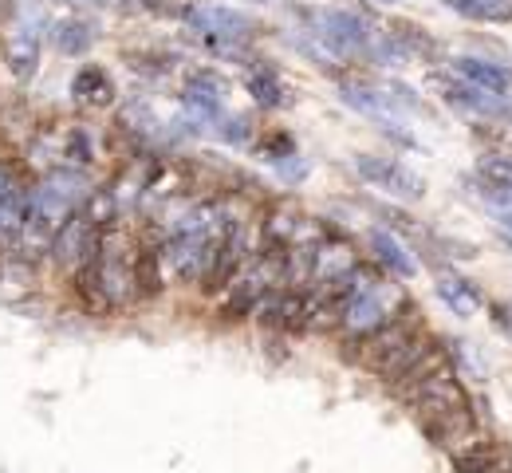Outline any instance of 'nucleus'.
Here are the masks:
<instances>
[{
	"mask_svg": "<svg viewBox=\"0 0 512 473\" xmlns=\"http://www.w3.org/2000/svg\"><path fill=\"white\" fill-rule=\"evenodd\" d=\"M162 249L146 245L134 253V292L138 296H158L162 292Z\"/></svg>",
	"mask_w": 512,
	"mask_h": 473,
	"instance_id": "nucleus-20",
	"label": "nucleus"
},
{
	"mask_svg": "<svg viewBox=\"0 0 512 473\" xmlns=\"http://www.w3.org/2000/svg\"><path fill=\"white\" fill-rule=\"evenodd\" d=\"M225 79L213 68H197L186 79V91H182V103L186 111H193L197 119H217L221 115V103H225Z\"/></svg>",
	"mask_w": 512,
	"mask_h": 473,
	"instance_id": "nucleus-13",
	"label": "nucleus"
},
{
	"mask_svg": "<svg viewBox=\"0 0 512 473\" xmlns=\"http://www.w3.org/2000/svg\"><path fill=\"white\" fill-rule=\"evenodd\" d=\"M453 71H457L465 83H473V87H481V91H489V95H501V99H505V91L512 87V71L501 68V64H489V60L461 56V60H453Z\"/></svg>",
	"mask_w": 512,
	"mask_h": 473,
	"instance_id": "nucleus-15",
	"label": "nucleus"
},
{
	"mask_svg": "<svg viewBox=\"0 0 512 473\" xmlns=\"http://www.w3.org/2000/svg\"><path fill=\"white\" fill-rule=\"evenodd\" d=\"M383 4H394V0H383Z\"/></svg>",
	"mask_w": 512,
	"mask_h": 473,
	"instance_id": "nucleus-31",
	"label": "nucleus"
},
{
	"mask_svg": "<svg viewBox=\"0 0 512 473\" xmlns=\"http://www.w3.org/2000/svg\"><path fill=\"white\" fill-rule=\"evenodd\" d=\"M355 170H359V178H363V182L379 186L383 194L398 198V202H418V198L426 194V182H422V178H418L410 166H402L398 158L359 154V158H355Z\"/></svg>",
	"mask_w": 512,
	"mask_h": 473,
	"instance_id": "nucleus-7",
	"label": "nucleus"
},
{
	"mask_svg": "<svg viewBox=\"0 0 512 473\" xmlns=\"http://www.w3.org/2000/svg\"><path fill=\"white\" fill-rule=\"evenodd\" d=\"M453 470L457 473H512V458L505 446L489 438H473L461 450H453Z\"/></svg>",
	"mask_w": 512,
	"mask_h": 473,
	"instance_id": "nucleus-14",
	"label": "nucleus"
},
{
	"mask_svg": "<svg viewBox=\"0 0 512 473\" xmlns=\"http://www.w3.org/2000/svg\"><path fill=\"white\" fill-rule=\"evenodd\" d=\"M186 24L213 44V52H237L256 32V24L245 12L221 8V4H193V8H186Z\"/></svg>",
	"mask_w": 512,
	"mask_h": 473,
	"instance_id": "nucleus-3",
	"label": "nucleus"
},
{
	"mask_svg": "<svg viewBox=\"0 0 512 473\" xmlns=\"http://www.w3.org/2000/svg\"><path fill=\"white\" fill-rule=\"evenodd\" d=\"M95 36H99V28L91 20H83V16H71V20L52 24V40H56V48L64 56H83L95 44Z\"/></svg>",
	"mask_w": 512,
	"mask_h": 473,
	"instance_id": "nucleus-18",
	"label": "nucleus"
},
{
	"mask_svg": "<svg viewBox=\"0 0 512 473\" xmlns=\"http://www.w3.org/2000/svg\"><path fill=\"white\" fill-rule=\"evenodd\" d=\"M95 249H99V229H95L83 213H75V217H67L64 229H60L56 241H52V261L75 276L83 265L95 261Z\"/></svg>",
	"mask_w": 512,
	"mask_h": 473,
	"instance_id": "nucleus-8",
	"label": "nucleus"
},
{
	"mask_svg": "<svg viewBox=\"0 0 512 473\" xmlns=\"http://www.w3.org/2000/svg\"><path fill=\"white\" fill-rule=\"evenodd\" d=\"M406 403L418 410L422 426L442 422V418L457 414V410H469V399H465L461 383L449 375L446 367H442V371H434V375H426L422 383H414V387L406 391Z\"/></svg>",
	"mask_w": 512,
	"mask_h": 473,
	"instance_id": "nucleus-6",
	"label": "nucleus"
},
{
	"mask_svg": "<svg viewBox=\"0 0 512 473\" xmlns=\"http://www.w3.org/2000/svg\"><path fill=\"white\" fill-rule=\"evenodd\" d=\"M256 150L268 158V162H284V158H292L296 150H292V138L288 135H268L256 142Z\"/></svg>",
	"mask_w": 512,
	"mask_h": 473,
	"instance_id": "nucleus-26",
	"label": "nucleus"
},
{
	"mask_svg": "<svg viewBox=\"0 0 512 473\" xmlns=\"http://www.w3.org/2000/svg\"><path fill=\"white\" fill-rule=\"evenodd\" d=\"M221 138L225 142H233V146H249L253 142V119L249 115H229V119H221Z\"/></svg>",
	"mask_w": 512,
	"mask_h": 473,
	"instance_id": "nucleus-24",
	"label": "nucleus"
},
{
	"mask_svg": "<svg viewBox=\"0 0 512 473\" xmlns=\"http://www.w3.org/2000/svg\"><path fill=\"white\" fill-rule=\"evenodd\" d=\"M453 12L481 20V24H505L512 20V0H446Z\"/></svg>",
	"mask_w": 512,
	"mask_h": 473,
	"instance_id": "nucleus-23",
	"label": "nucleus"
},
{
	"mask_svg": "<svg viewBox=\"0 0 512 473\" xmlns=\"http://www.w3.org/2000/svg\"><path fill=\"white\" fill-rule=\"evenodd\" d=\"M67 4H103V0H67Z\"/></svg>",
	"mask_w": 512,
	"mask_h": 473,
	"instance_id": "nucleus-29",
	"label": "nucleus"
},
{
	"mask_svg": "<svg viewBox=\"0 0 512 473\" xmlns=\"http://www.w3.org/2000/svg\"><path fill=\"white\" fill-rule=\"evenodd\" d=\"M71 284H75L79 304H83L91 316H111V312H115L111 300H107V292H103V284H99V276H95V265H83V269L71 276Z\"/></svg>",
	"mask_w": 512,
	"mask_h": 473,
	"instance_id": "nucleus-21",
	"label": "nucleus"
},
{
	"mask_svg": "<svg viewBox=\"0 0 512 473\" xmlns=\"http://www.w3.org/2000/svg\"><path fill=\"white\" fill-rule=\"evenodd\" d=\"M64 158H71V162H75V170H83V166L95 158V150H91V142H87V135H83V131H67Z\"/></svg>",
	"mask_w": 512,
	"mask_h": 473,
	"instance_id": "nucleus-25",
	"label": "nucleus"
},
{
	"mask_svg": "<svg viewBox=\"0 0 512 473\" xmlns=\"http://www.w3.org/2000/svg\"><path fill=\"white\" fill-rule=\"evenodd\" d=\"M312 36L331 56H359V52H371L379 32H371V24L359 12L331 8V12H312Z\"/></svg>",
	"mask_w": 512,
	"mask_h": 473,
	"instance_id": "nucleus-4",
	"label": "nucleus"
},
{
	"mask_svg": "<svg viewBox=\"0 0 512 473\" xmlns=\"http://www.w3.org/2000/svg\"><path fill=\"white\" fill-rule=\"evenodd\" d=\"M99 233L103 229H111V225H119L123 221V202L115 198V190L111 186H99V190H91L87 194V202H83V209H79Z\"/></svg>",
	"mask_w": 512,
	"mask_h": 473,
	"instance_id": "nucleus-19",
	"label": "nucleus"
},
{
	"mask_svg": "<svg viewBox=\"0 0 512 473\" xmlns=\"http://www.w3.org/2000/svg\"><path fill=\"white\" fill-rule=\"evenodd\" d=\"M233 221H217L209 229H193V233H182L174 241H166L162 249V261L170 265V272L182 280V284H205L209 272H213V261H217V249L225 241Z\"/></svg>",
	"mask_w": 512,
	"mask_h": 473,
	"instance_id": "nucleus-2",
	"label": "nucleus"
},
{
	"mask_svg": "<svg viewBox=\"0 0 512 473\" xmlns=\"http://www.w3.org/2000/svg\"><path fill=\"white\" fill-rule=\"evenodd\" d=\"M71 99L79 107H87V111H107V107H115L119 87H115V79H111L107 68L83 64V68L71 75Z\"/></svg>",
	"mask_w": 512,
	"mask_h": 473,
	"instance_id": "nucleus-12",
	"label": "nucleus"
},
{
	"mask_svg": "<svg viewBox=\"0 0 512 473\" xmlns=\"http://www.w3.org/2000/svg\"><path fill=\"white\" fill-rule=\"evenodd\" d=\"M418 336H422V328H418L414 312H398L386 328L371 332L367 339H351V347H355V359H359V363H367L371 371L386 375L390 363H394V359H398Z\"/></svg>",
	"mask_w": 512,
	"mask_h": 473,
	"instance_id": "nucleus-5",
	"label": "nucleus"
},
{
	"mask_svg": "<svg viewBox=\"0 0 512 473\" xmlns=\"http://www.w3.org/2000/svg\"><path fill=\"white\" fill-rule=\"evenodd\" d=\"M501 225H505V229L512 233V209H505V213H501Z\"/></svg>",
	"mask_w": 512,
	"mask_h": 473,
	"instance_id": "nucleus-28",
	"label": "nucleus"
},
{
	"mask_svg": "<svg viewBox=\"0 0 512 473\" xmlns=\"http://www.w3.org/2000/svg\"><path fill=\"white\" fill-rule=\"evenodd\" d=\"M249 4H268V0H249Z\"/></svg>",
	"mask_w": 512,
	"mask_h": 473,
	"instance_id": "nucleus-30",
	"label": "nucleus"
},
{
	"mask_svg": "<svg viewBox=\"0 0 512 473\" xmlns=\"http://www.w3.org/2000/svg\"><path fill=\"white\" fill-rule=\"evenodd\" d=\"M28 186L20 182V174L0 162V253H12L16 237H20V225H24V213H28Z\"/></svg>",
	"mask_w": 512,
	"mask_h": 473,
	"instance_id": "nucleus-9",
	"label": "nucleus"
},
{
	"mask_svg": "<svg viewBox=\"0 0 512 473\" xmlns=\"http://www.w3.org/2000/svg\"><path fill=\"white\" fill-rule=\"evenodd\" d=\"M0 60L20 83H28L40 68V28L32 12L16 0L0 4Z\"/></svg>",
	"mask_w": 512,
	"mask_h": 473,
	"instance_id": "nucleus-1",
	"label": "nucleus"
},
{
	"mask_svg": "<svg viewBox=\"0 0 512 473\" xmlns=\"http://www.w3.org/2000/svg\"><path fill=\"white\" fill-rule=\"evenodd\" d=\"M276 170L284 174V182H300V178L308 174V166L300 162V154H292V158H284V162H276Z\"/></svg>",
	"mask_w": 512,
	"mask_h": 473,
	"instance_id": "nucleus-27",
	"label": "nucleus"
},
{
	"mask_svg": "<svg viewBox=\"0 0 512 473\" xmlns=\"http://www.w3.org/2000/svg\"><path fill=\"white\" fill-rule=\"evenodd\" d=\"M249 269V225L245 221H233L221 249H217V261H213V272L205 280L209 292H225L241 272Z\"/></svg>",
	"mask_w": 512,
	"mask_h": 473,
	"instance_id": "nucleus-11",
	"label": "nucleus"
},
{
	"mask_svg": "<svg viewBox=\"0 0 512 473\" xmlns=\"http://www.w3.org/2000/svg\"><path fill=\"white\" fill-rule=\"evenodd\" d=\"M245 87H249L256 107H264V111H276V107L284 103V83H280V75L272 68L249 71V75H245Z\"/></svg>",
	"mask_w": 512,
	"mask_h": 473,
	"instance_id": "nucleus-22",
	"label": "nucleus"
},
{
	"mask_svg": "<svg viewBox=\"0 0 512 473\" xmlns=\"http://www.w3.org/2000/svg\"><path fill=\"white\" fill-rule=\"evenodd\" d=\"M256 320H260L264 328H276V332L308 328V292H304V288H272V292L260 300Z\"/></svg>",
	"mask_w": 512,
	"mask_h": 473,
	"instance_id": "nucleus-10",
	"label": "nucleus"
},
{
	"mask_svg": "<svg viewBox=\"0 0 512 473\" xmlns=\"http://www.w3.org/2000/svg\"><path fill=\"white\" fill-rule=\"evenodd\" d=\"M371 249H375V261H379L383 269L394 272V276H402V280H410V276L418 272V261L406 253V245H402L398 237L383 233V229L371 233Z\"/></svg>",
	"mask_w": 512,
	"mask_h": 473,
	"instance_id": "nucleus-17",
	"label": "nucleus"
},
{
	"mask_svg": "<svg viewBox=\"0 0 512 473\" xmlns=\"http://www.w3.org/2000/svg\"><path fill=\"white\" fill-rule=\"evenodd\" d=\"M438 296L453 316H473L481 308V292L477 284H469L465 276H453V272H438Z\"/></svg>",
	"mask_w": 512,
	"mask_h": 473,
	"instance_id": "nucleus-16",
	"label": "nucleus"
}]
</instances>
